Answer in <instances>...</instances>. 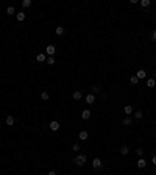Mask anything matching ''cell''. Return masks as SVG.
<instances>
[{
  "label": "cell",
  "instance_id": "obj_30",
  "mask_svg": "<svg viewBox=\"0 0 156 175\" xmlns=\"http://www.w3.org/2000/svg\"><path fill=\"white\" fill-rule=\"evenodd\" d=\"M47 175H56V172H55V170H50V172H48Z\"/></svg>",
  "mask_w": 156,
  "mask_h": 175
},
{
  "label": "cell",
  "instance_id": "obj_22",
  "mask_svg": "<svg viewBox=\"0 0 156 175\" xmlns=\"http://www.w3.org/2000/svg\"><path fill=\"white\" fill-rule=\"evenodd\" d=\"M123 125H131V119H130V116H127L123 119Z\"/></svg>",
  "mask_w": 156,
  "mask_h": 175
},
{
  "label": "cell",
  "instance_id": "obj_24",
  "mask_svg": "<svg viewBox=\"0 0 156 175\" xmlns=\"http://www.w3.org/2000/svg\"><path fill=\"white\" fill-rule=\"evenodd\" d=\"M97 92H100V88L98 86H92V94H97Z\"/></svg>",
  "mask_w": 156,
  "mask_h": 175
},
{
  "label": "cell",
  "instance_id": "obj_23",
  "mask_svg": "<svg viewBox=\"0 0 156 175\" xmlns=\"http://www.w3.org/2000/svg\"><path fill=\"white\" fill-rule=\"evenodd\" d=\"M41 98H42V100H48V92H42Z\"/></svg>",
  "mask_w": 156,
  "mask_h": 175
},
{
  "label": "cell",
  "instance_id": "obj_21",
  "mask_svg": "<svg viewBox=\"0 0 156 175\" xmlns=\"http://www.w3.org/2000/svg\"><path fill=\"white\" fill-rule=\"evenodd\" d=\"M130 81H131V84H137L139 78H137V77H136V75H134V77H131V78H130Z\"/></svg>",
  "mask_w": 156,
  "mask_h": 175
},
{
  "label": "cell",
  "instance_id": "obj_15",
  "mask_svg": "<svg viewBox=\"0 0 156 175\" xmlns=\"http://www.w3.org/2000/svg\"><path fill=\"white\" fill-rule=\"evenodd\" d=\"M72 97H74L75 100H80V98H81V92H80V91H75L74 94H72Z\"/></svg>",
  "mask_w": 156,
  "mask_h": 175
},
{
  "label": "cell",
  "instance_id": "obj_19",
  "mask_svg": "<svg viewBox=\"0 0 156 175\" xmlns=\"http://www.w3.org/2000/svg\"><path fill=\"white\" fill-rule=\"evenodd\" d=\"M22 6H24V8H28V6H31V0H24V2H22Z\"/></svg>",
  "mask_w": 156,
  "mask_h": 175
},
{
  "label": "cell",
  "instance_id": "obj_2",
  "mask_svg": "<svg viewBox=\"0 0 156 175\" xmlns=\"http://www.w3.org/2000/svg\"><path fill=\"white\" fill-rule=\"evenodd\" d=\"M102 160L100 158H94V160H92V167H94V169H100L102 167Z\"/></svg>",
  "mask_w": 156,
  "mask_h": 175
},
{
  "label": "cell",
  "instance_id": "obj_20",
  "mask_svg": "<svg viewBox=\"0 0 156 175\" xmlns=\"http://www.w3.org/2000/svg\"><path fill=\"white\" fill-rule=\"evenodd\" d=\"M148 5H150V0H141V6H144V8H147Z\"/></svg>",
  "mask_w": 156,
  "mask_h": 175
},
{
  "label": "cell",
  "instance_id": "obj_10",
  "mask_svg": "<svg viewBox=\"0 0 156 175\" xmlns=\"http://www.w3.org/2000/svg\"><path fill=\"white\" fill-rule=\"evenodd\" d=\"M147 86H148V88H155V86H156L155 78H148V80H147Z\"/></svg>",
  "mask_w": 156,
  "mask_h": 175
},
{
  "label": "cell",
  "instance_id": "obj_13",
  "mask_svg": "<svg viewBox=\"0 0 156 175\" xmlns=\"http://www.w3.org/2000/svg\"><path fill=\"white\" fill-rule=\"evenodd\" d=\"M6 125H9V127H11V125H14V117H13V116H8V117H6Z\"/></svg>",
  "mask_w": 156,
  "mask_h": 175
},
{
  "label": "cell",
  "instance_id": "obj_8",
  "mask_svg": "<svg viewBox=\"0 0 156 175\" xmlns=\"http://www.w3.org/2000/svg\"><path fill=\"white\" fill-rule=\"evenodd\" d=\"M145 166H147V161H145L144 158H139V161H137V167H139V169H144Z\"/></svg>",
  "mask_w": 156,
  "mask_h": 175
},
{
  "label": "cell",
  "instance_id": "obj_7",
  "mask_svg": "<svg viewBox=\"0 0 156 175\" xmlns=\"http://www.w3.org/2000/svg\"><path fill=\"white\" fill-rule=\"evenodd\" d=\"M36 61H39V63L47 61V55H45V53H39L38 56H36Z\"/></svg>",
  "mask_w": 156,
  "mask_h": 175
},
{
  "label": "cell",
  "instance_id": "obj_16",
  "mask_svg": "<svg viewBox=\"0 0 156 175\" xmlns=\"http://www.w3.org/2000/svg\"><path fill=\"white\" fill-rule=\"evenodd\" d=\"M16 17H17V21H24L25 19V13H17V14H16Z\"/></svg>",
  "mask_w": 156,
  "mask_h": 175
},
{
  "label": "cell",
  "instance_id": "obj_14",
  "mask_svg": "<svg viewBox=\"0 0 156 175\" xmlns=\"http://www.w3.org/2000/svg\"><path fill=\"white\" fill-rule=\"evenodd\" d=\"M16 13V9H14V6H8L6 8V14H9V16H13Z\"/></svg>",
  "mask_w": 156,
  "mask_h": 175
},
{
  "label": "cell",
  "instance_id": "obj_11",
  "mask_svg": "<svg viewBox=\"0 0 156 175\" xmlns=\"http://www.w3.org/2000/svg\"><path fill=\"white\" fill-rule=\"evenodd\" d=\"M123 111H125V114H127V116H130V114L133 113V106H131V105H127V106L123 108Z\"/></svg>",
  "mask_w": 156,
  "mask_h": 175
},
{
  "label": "cell",
  "instance_id": "obj_3",
  "mask_svg": "<svg viewBox=\"0 0 156 175\" xmlns=\"http://www.w3.org/2000/svg\"><path fill=\"white\" fill-rule=\"evenodd\" d=\"M136 77H137L139 80H142V78H145V77H147V72H145L144 69H139V70L136 72Z\"/></svg>",
  "mask_w": 156,
  "mask_h": 175
},
{
  "label": "cell",
  "instance_id": "obj_27",
  "mask_svg": "<svg viewBox=\"0 0 156 175\" xmlns=\"http://www.w3.org/2000/svg\"><path fill=\"white\" fill-rule=\"evenodd\" d=\"M136 153H137V155H139V156H142V153H144V150H142V148H141V147H139V148H137V150H136Z\"/></svg>",
  "mask_w": 156,
  "mask_h": 175
},
{
  "label": "cell",
  "instance_id": "obj_1",
  "mask_svg": "<svg viewBox=\"0 0 156 175\" xmlns=\"http://www.w3.org/2000/svg\"><path fill=\"white\" fill-rule=\"evenodd\" d=\"M84 163H86V155L78 153V155H77V158H75V164H77V166H83Z\"/></svg>",
  "mask_w": 156,
  "mask_h": 175
},
{
  "label": "cell",
  "instance_id": "obj_29",
  "mask_svg": "<svg viewBox=\"0 0 156 175\" xmlns=\"http://www.w3.org/2000/svg\"><path fill=\"white\" fill-rule=\"evenodd\" d=\"M72 148H74L75 152H78L80 150V146H78V144H74V147H72Z\"/></svg>",
  "mask_w": 156,
  "mask_h": 175
},
{
  "label": "cell",
  "instance_id": "obj_28",
  "mask_svg": "<svg viewBox=\"0 0 156 175\" xmlns=\"http://www.w3.org/2000/svg\"><path fill=\"white\" fill-rule=\"evenodd\" d=\"M151 39L156 41V30H153V33H151Z\"/></svg>",
  "mask_w": 156,
  "mask_h": 175
},
{
  "label": "cell",
  "instance_id": "obj_25",
  "mask_svg": "<svg viewBox=\"0 0 156 175\" xmlns=\"http://www.w3.org/2000/svg\"><path fill=\"white\" fill-rule=\"evenodd\" d=\"M142 116H144V114H142L141 111H137V113H134V117H136V119H142Z\"/></svg>",
  "mask_w": 156,
  "mask_h": 175
},
{
  "label": "cell",
  "instance_id": "obj_5",
  "mask_svg": "<svg viewBox=\"0 0 156 175\" xmlns=\"http://www.w3.org/2000/svg\"><path fill=\"white\" fill-rule=\"evenodd\" d=\"M50 130H52V131H56V130H59V122H56V120H52V122H50Z\"/></svg>",
  "mask_w": 156,
  "mask_h": 175
},
{
  "label": "cell",
  "instance_id": "obj_9",
  "mask_svg": "<svg viewBox=\"0 0 156 175\" xmlns=\"http://www.w3.org/2000/svg\"><path fill=\"white\" fill-rule=\"evenodd\" d=\"M78 138H80V139H81V141H86V139H88V138H89V134H88V131H84V130H83V131H80V134H78Z\"/></svg>",
  "mask_w": 156,
  "mask_h": 175
},
{
  "label": "cell",
  "instance_id": "obj_31",
  "mask_svg": "<svg viewBox=\"0 0 156 175\" xmlns=\"http://www.w3.org/2000/svg\"><path fill=\"white\" fill-rule=\"evenodd\" d=\"M153 164H155V166H156V155H155V156H153Z\"/></svg>",
  "mask_w": 156,
  "mask_h": 175
},
{
  "label": "cell",
  "instance_id": "obj_4",
  "mask_svg": "<svg viewBox=\"0 0 156 175\" xmlns=\"http://www.w3.org/2000/svg\"><path fill=\"white\" fill-rule=\"evenodd\" d=\"M45 53H47L48 56H53V55H55V45H47V49H45Z\"/></svg>",
  "mask_w": 156,
  "mask_h": 175
},
{
  "label": "cell",
  "instance_id": "obj_18",
  "mask_svg": "<svg viewBox=\"0 0 156 175\" xmlns=\"http://www.w3.org/2000/svg\"><path fill=\"white\" fill-rule=\"evenodd\" d=\"M128 152H130V148H128L127 146H123V147L120 148V153H122V155H128Z\"/></svg>",
  "mask_w": 156,
  "mask_h": 175
},
{
  "label": "cell",
  "instance_id": "obj_17",
  "mask_svg": "<svg viewBox=\"0 0 156 175\" xmlns=\"http://www.w3.org/2000/svg\"><path fill=\"white\" fill-rule=\"evenodd\" d=\"M56 35H58V36L64 35V27H56Z\"/></svg>",
  "mask_w": 156,
  "mask_h": 175
},
{
  "label": "cell",
  "instance_id": "obj_12",
  "mask_svg": "<svg viewBox=\"0 0 156 175\" xmlns=\"http://www.w3.org/2000/svg\"><path fill=\"white\" fill-rule=\"evenodd\" d=\"M81 117H83V119H89V117H91V111H89V110H83Z\"/></svg>",
  "mask_w": 156,
  "mask_h": 175
},
{
  "label": "cell",
  "instance_id": "obj_26",
  "mask_svg": "<svg viewBox=\"0 0 156 175\" xmlns=\"http://www.w3.org/2000/svg\"><path fill=\"white\" fill-rule=\"evenodd\" d=\"M53 63H55V58H53V56H48L47 58V64H53Z\"/></svg>",
  "mask_w": 156,
  "mask_h": 175
},
{
  "label": "cell",
  "instance_id": "obj_6",
  "mask_svg": "<svg viewBox=\"0 0 156 175\" xmlns=\"http://www.w3.org/2000/svg\"><path fill=\"white\" fill-rule=\"evenodd\" d=\"M94 102H95V95L94 94H88V95H86V103L92 105Z\"/></svg>",
  "mask_w": 156,
  "mask_h": 175
}]
</instances>
